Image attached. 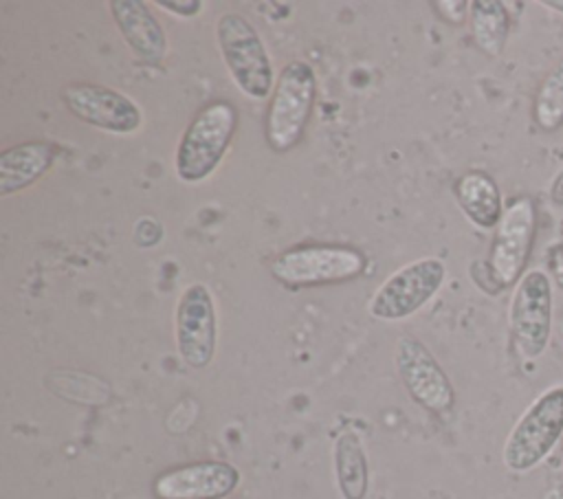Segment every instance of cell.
<instances>
[{
    "instance_id": "1",
    "label": "cell",
    "mask_w": 563,
    "mask_h": 499,
    "mask_svg": "<svg viewBox=\"0 0 563 499\" xmlns=\"http://www.w3.org/2000/svg\"><path fill=\"white\" fill-rule=\"evenodd\" d=\"M563 440V385L543 389L517 418L501 446L510 473L534 470Z\"/></svg>"
},
{
    "instance_id": "2",
    "label": "cell",
    "mask_w": 563,
    "mask_h": 499,
    "mask_svg": "<svg viewBox=\"0 0 563 499\" xmlns=\"http://www.w3.org/2000/svg\"><path fill=\"white\" fill-rule=\"evenodd\" d=\"M238 127V110L231 101L216 99L198 110L176 147V176L183 182H202L227 154Z\"/></svg>"
},
{
    "instance_id": "3",
    "label": "cell",
    "mask_w": 563,
    "mask_h": 499,
    "mask_svg": "<svg viewBox=\"0 0 563 499\" xmlns=\"http://www.w3.org/2000/svg\"><path fill=\"white\" fill-rule=\"evenodd\" d=\"M317 77L308 62H288L277 75L266 119L264 134L273 152L284 154L292 149L306 132L314 108Z\"/></svg>"
},
{
    "instance_id": "4",
    "label": "cell",
    "mask_w": 563,
    "mask_h": 499,
    "mask_svg": "<svg viewBox=\"0 0 563 499\" xmlns=\"http://www.w3.org/2000/svg\"><path fill=\"white\" fill-rule=\"evenodd\" d=\"M216 37L229 75L240 92L255 101L273 95L277 79L266 46L253 24L240 13H222L216 24Z\"/></svg>"
},
{
    "instance_id": "5",
    "label": "cell",
    "mask_w": 563,
    "mask_h": 499,
    "mask_svg": "<svg viewBox=\"0 0 563 499\" xmlns=\"http://www.w3.org/2000/svg\"><path fill=\"white\" fill-rule=\"evenodd\" d=\"M367 266L361 251L341 244L295 246L273 257L271 275L288 288L341 284L358 277Z\"/></svg>"
},
{
    "instance_id": "6",
    "label": "cell",
    "mask_w": 563,
    "mask_h": 499,
    "mask_svg": "<svg viewBox=\"0 0 563 499\" xmlns=\"http://www.w3.org/2000/svg\"><path fill=\"white\" fill-rule=\"evenodd\" d=\"M552 319H554L552 281L545 270L530 268L515 284L510 306H508L510 336L521 358L534 361L548 350L552 339Z\"/></svg>"
},
{
    "instance_id": "7",
    "label": "cell",
    "mask_w": 563,
    "mask_h": 499,
    "mask_svg": "<svg viewBox=\"0 0 563 499\" xmlns=\"http://www.w3.org/2000/svg\"><path fill=\"white\" fill-rule=\"evenodd\" d=\"M446 266L440 257H420L394 270L367 301L374 319L398 321L418 312L444 284Z\"/></svg>"
},
{
    "instance_id": "8",
    "label": "cell",
    "mask_w": 563,
    "mask_h": 499,
    "mask_svg": "<svg viewBox=\"0 0 563 499\" xmlns=\"http://www.w3.org/2000/svg\"><path fill=\"white\" fill-rule=\"evenodd\" d=\"M537 235V204L530 196L515 198L495 226L488 253L490 277L499 288L515 286L528 266Z\"/></svg>"
},
{
    "instance_id": "9",
    "label": "cell",
    "mask_w": 563,
    "mask_h": 499,
    "mask_svg": "<svg viewBox=\"0 0 563 499\" xmlns=\"http://www.w3.org/2000/svg\"><path fill=\"white\" fill-rule=\"evenodd\" d=\"M394 363L416 404L435 415L451 413L455 407V389L424 343L413 336H400L394 345Z\"/></svg>"
},
{
    "instance_id": "10",
    "label": "cell",
    "mask_w": 563,
    "mask_h": 499,
    "mask_svg": "<svg viewBox=\"0 0 563 499\" xmlns=\"http://www.w3.org/2000/svg\"><path fill=\"white\" fill-rule=\"evenodd\" d=\"M174 323L180 358L194 369L207 367L216 354V303L205 284H191L183 290Z\"/></svg>"
},
{
    "instance_id": "11",
    "label": "cell",
    "mask_w": 563,
    "mask_h": 499,
    "mask_svg": "<svg viewBox=\"0 0 563 499\" xmlns=\"http://www.w3.org/2000/svg\"><path fill=\"white\" fill-rule=\"evenodd\" d=\"M62 101L81 123L106 132L132 134L143 123L141 108L128 95L99 84H70L62 90Z\"/></svg>"
},
{
    "instance_id": "12",
    "label": "cell",
    "mask_w": 563,
    "mask_h": 499,
    "mask_svg": "<svg viewBox=\"0 0 563 499\" xmlns=\"http://www.w3.org/2000/svg\"><path fill=\"white\" fill-rule=\"evenodd\" d=\"M240 484V470L220 459L183 464L161 473L152 481L156 499H222Z\"/></svg>"
},
{
    "instance_id": "13",
    "label": "cell",
    "mask_w": 563,
    "mask_h": 499,
    "mask_svg": "<svg viewBox=\"0 0 563 499\" xmlns=\"http://www.w3.org/2000/svg\"><path fill=\"white\" fill-rule=\"evenodd\" d=\"M110 11L132 53L150 66L161 64L165 57L167 40L150 7L139 0H112Z\"/></svg>"
},
{
    "instance_id": "14",
    "label": "cell",
    "mask_w": 563,
    "mask_h": 499,
    "mask_svg": "<svg viewBox=\"0 0 563 499\" xmlns=\"http://www.w3.org/2000/svg\"><path fill=\"white\" fill-rule=\"evenodd\" d=\"M57 147L46 141H29L0 154V196L7 198L42 178L53 165Z\"/></svg>"
},
{
    "instance_id": "15",
    "label": "cell",
    "mask_w": 563,
    "mask_h": 499,
    "mask_svg": "<svg viewBox=\"0 0 563 499\" xmlns=\"http://www.w3.org/2000/svg\"><path fill=\"white\" fill-rule=\"evenodd\" d=\"M455 200L462 213L477 226V229H495L504 215L501 191L490 174L482 169L464 171L453 185Z\"/></svg>"
},
{
    "instance_id": "16",
    "label": "cell",
    "mask_w": 563,
    "mask_h": 499,
    "mask_svg": "<svg viewBox=\"0 0 563 499\" xmlns=\"http://www.w3.org/2000/svg\"><path fill=\"white\" fill-rule=\"evenodd\" d=\"M334 475L343 499H365L369 490V464L354 429H343L334 440Z\"/></svg>"
},
{
    "instance_id": "17",
    "label": "cell",
    "mask_w": 563,
    "mask_h": 499,
    "mask_svg": "<svg viewBox=\"0 0 563 499\" xmlns=\"http://www.w3.org/2000/svg\"><path fill=\"white\" fill-rule=\"evenodd\" d=\"M468 18L475 46L488 57L501 55L510 31L506 4L499 0H473L468 4Z\"/></svg>"
},
{
    "instance_id": "18",
    "label": "cell",
    "mask_w": 563,
    "mask_h": 499,
    "mask_svg": "<svg viewBox=\"0 0 563 499\" xmlns=\"http://www.w3.org/2000/svg\"><path fill=\"white\" fill-rule=\"evenodd\" d=\"M532 121L548 134L563 125V59H559L541 79L532 99Z\"/></svg>"
},
{
    "instance_id": "19",
    "label": "cell",
    "mask_w": 563,
    "mask_h": 499,
    "mask_svg": "<svg viewBox=\"0 0 563 499\" xmlns=\"http://www.w3.org/2000/svg\"><path fill=\"white\" fill-rule=\"evenodd\" d=\"M134 237H136L139 244L152 246V244H156V242L161 240V226H158L154 220L143 218V220H139L136 226H134Z\"/></svg>"
},
{
    "instance_id": "20",
    "label": "cell",
    "mask_w": 563,
    "mask_h": 499,
    "mask_svg": "<svg viewBox=\"0 0 563 499\" xmlns=\"http://www.w3.org/2000/svg\"><path fill=\"white\" fill-rule=\"evenodd\" d=\"M158 7L167 9L169 13H176V15H183V18H191V15H196V13L200 11L202 2H200V0H185V2H183V0H176V2L161 0Z\"/></svg>"
},
{
    "instance_id": "21",
    "label": "cell",
    "mask_w": 563,
    "mask_h": 499,
    "mask_svg": "<svg viewBox=\"0 0 563 499\" xmlns=\"http://www.w3.org/2000/svg\"><path fill=\"white\" fill-rule=\"evenodd\" d=\"M548 198L554 207L563 209V167L552 176L550 187H548Z\"/></svg>"
},
{
    "instance_id": "22",
    "label": "cell",
    "mask_w": 563,
    "mask_h": 499,
    "mask_svg": "<svg viewBox=\"0 0 563 499\" xmlns=\"http://www.w3.org/2000/svg\"><path fill=\"white\" fill-rule=\"evenodd\" d=\"M541 4H543L545 9H550V11L559 13V15H563V0H543Z\"/></svg>"
},
{
    "instance_id": "23",
    "label": "cell",
    "mask_w": 563,
    "mask_h": 499,
    "mask_svg": "<svg viewBox=\"0 0 563 499\" xmlns=\"http://www.w3.org/2000/svg\"><path fill=\"white\" fill-rule=\"evenodd\" d=\"M556 334H559V341L563 343V317L556 321Z\"/></svg>"
},
{
    "instance_id": "24",
    "label": "cell",
    "mask_w": 563,
    "mask_h": 499,
    "mask_svg": "<svg viewBox=\"0 0 563 499\" xmlns=\"http://www.w3.org/2000/svg\"><path fill=\"white\" fill-rule=\"evenodd\" d=\"M561 442H563V440H561Z\"/></svg>"
}]
</instances>
